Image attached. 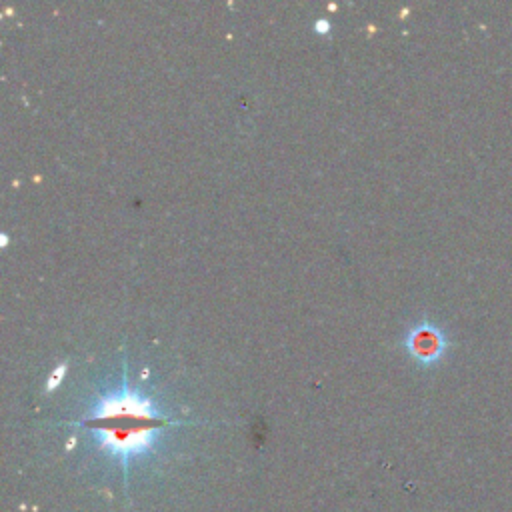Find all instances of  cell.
I'll return each mask as SVG.
<instances>
[{"label":"cell","mask_w":512,"mask_h":512,"mask_svg":"<svg viewBox=\"0 0 512 512\" xmlns=\"http://www.w3.org/2000/svg\"><path fill=\"white\" fill-rule=\"evenodd\" d=\"M168 424L154 404L130 390L126 382L118 394L102 398L96 412L84 420V426L98 434L104 446L124 458L142 452Z\"/></svg>","instance_id":"obj_1"},{"label":"cell","mask_w":512,"mask_h":512,"mask_svg":"<svg viewBox=\"0 0 512 512\" xmlns=\"http://www.w3.org/2000/svg\"><path fill=\"white\" fill-rule=\"evenodd\" d=\"M406 350L422 364H432L436 362L444 350H446V336L444 332L436 326V324H430V322H420L418 326H414L406 340Z\"/></svg>","instance_id":"obj_2"},{"label":"cell","mask_w":512,"mask_h":512,"mask_svg":"<svg viewBox=\"0 0 512 512\" xmlns=\"http://www.w3.org/2000/svg\"><path fill=\"white\" fill-rule=\"evenodd\" d=\"M328 28H330V24L326 20H318L316 22V30H328Z\"/></svg>","instance_id":"obj_3"}]
</instances>
